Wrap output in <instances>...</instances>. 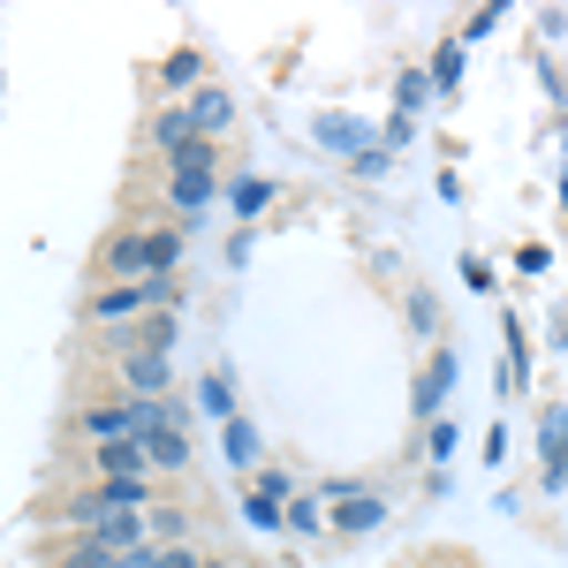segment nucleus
Wrapping results in <instances>:
<instances>
[{"instance_id": "f257e3e1", "label": "nucleus", "mask_w": 568, "mask_h": 568, "mask_svg": "<svg viewBox=\"0 0 568 568\" xmlns=\"http://www.w3.org/2000/svg\"><path fill=\"white\" fill-rule=\"evenodd\" d=\"M99 273L106 281H152V227H114L99 243Z\"/></svg>"}, {"instance_id": "f03ea898", "label": "nucleus", "mask_w": 568, "mask_h": 568, "mask_svg": "<svg viewBox=\"0 0 568 568\" xmlns=\"http://www.w3.org/2000/svg\"><path fill=\"white\" fill-rule=\"evenodd\" d=\"M144 311H152L144 281H106V288H99V296L84 304V318H91V326H114V334H122V326H136Z\"/></svg>"}, {"instance_id": "7ed1b4c3", "label": "nucleus", "mask_w": 568, "mask_h": 568, "mask_svg": "<svg viewBox=\"0 0 568 568\" xmlns=\"http://www.w3.org/2000/svg\"><path fill=\"white\" fill-rule=\"evenodd\" d=\"M288 500H296V478H288L281 463H265L258 478H251V500H243V508H251V524H258V530H281V524H288Z\"/></svg>"}, {"instance_id": "20e7f679", "label": "nucleus", "mask_w": 568, "mask_h": 568, "mask_svg": "<svg viewBox=\"0 0 568 568\" xmlns=\"http://www.w3.org/2000/svg\"><path fill=\"white\" fill-rule=\"evenodd\" d=\"M77 433H84L91 447L136 439V409H130V394H122V402H84V409H77Z\"/></svg>"}, {"instance_id": "39448f33", "label": "nucleus", "mask_w": 568, "mask_h": 568, "mask_svg": "<svg viewBox=\"0 0 568 568\" xmlns=\"http://www.w3.org/2000/svg\"><path fill=\"white\" fill-rule=\"evenodd\" d=\"M114 379H122V394H130V402H152V394H168L175 364H168L160 349H122V372H114Z\"/></svg>"}, {"instance_id": "423d86ee", "label": "nucleus", "mask_w": 568, "mask_h": 568, "mask_svg": "<svg viewBox=\"0 0 568 568\" xmlns=\"http://www.w3.org/2000/svg\"><path fill=\"white\" fill-rule=\"evenodd\" d=\"M447 394H455V349H433V356H425V372H417V387H409V409L433 425Z\"/></svg>"}, {"instance_id": "0eeeda50", "label": "nucleus", "mask_w": 568, "mask_h": 568, "mask_svg": "<svg viewBox=\"0 0 568 568\" xmlns=\"http://www.w3.org/2000/svg\"><path fill=\"white\" fill-rule=\"evenodd\" d=\"M91 478H152V447H144V439L91 447Z\"/></svg>"}, {"instance_id": "6e6552de", "label": "nucleus", "mask_w": 568, "mask_h": 568, "mask_svg": "<svg viewBox=\"0 0 568 568\" xmlns=\"http://www.w3.org/2000/svg\"><path fill=\"white\" fill-rule=\"evenodd\" d=\"M213 190H220V175H205V168H175V175H168V205H175V213H205Z\"/></svg>"}, {"instance_id": "1a4fd4ad", "label": "nucleus", "mask_w": 568, "mask_h": 568, "mask_svg": "<svg viewBox=\"0 0 568 568\" xmlns=\"http://www.w3.org/2000/svg\"><path fill=\"white\" fill-rule=\"evenodd\" d=\"M190 122H197V136H213V144H220V130L235 122V99H227V91H220V84L190 91Z\"/></svg>"}, {"instance_id": "9d476101", "label": "nucleus", "mask_w": 568, "mask_h": 568, "mask_svg": "<svg viewBox=\"0 0 568 568\" xmlns=\"http://www.w3.org/2000/svg\"><path fill=\"white\" fill-rule=\"evenodd\" d=\"M190 136H197L190 106H160V114H152V152H160V160H175V152L190 144Z\"/></svg>"}, {"instance_id": "9b49d317", "label": "nucleus", "mask_w": 568, "mask_h": 568, "mask_svg": "<svg viewBox=\"0 0 568 568\" xmlns=\"http://www.w3.org/2000/svg\"><path fill=\"white\" fill-rule=\"evenodd\" d=\"M160 84L168 91H205V53H197V45H175V53L160 61Z\"/></svg>"}, {"instance_id": "f8f14e48", "label": "nucleus", "mask_w": 568, "mask_h": 568, "mask_svg": "<svg viewBox=\"0 0 568 568\" xmlns=\"http://www.w3.org/2000/svg\"><path fill=\"white\" fill-rule=\"evenodd\" d=\"M53 568H114V546H99L91 530H77V538L53 546Z\"/></svg>"}, {"instance_id": "ddd939ff", "label": "nucleus", "mask_w": 568, "mask_h": 568, "mask_svg": "<svg viewBox=\"0 0 568 568\" xmlns=\"http://www.w3.org/2000/svg\"><path fill=\"white\" fill-rule=\"evenodd\" d=\"M220 447H227L235 470H258V425H251V417H227V425H220Z\"/></svg>"}, {"instance_id": "4468645a", "label": "nucleus", "mask_w": 568, "mask_h": 568, "mask_svg": "<svg viewBox=\"0 0 568 568\" xmlns=\"http://www.w3.org/2000/svg\"><path fill=\"white\" fill-rule=\"evenodd\" d=\"M144 447H152V470H190V433H152L144 439Z\"/></svg>"}, {"instance_id": "2eb2a0df", "label": "nucleus", "mask_w": 568, "mask_h": 568, "mask_svg": "<svg viewBox=\"0 0 568 568\" xmlns=\"http://www.w3.org/2000/svg\"><path fill=\"white\" fill-rule=\"evenodd\" d=\"M402 304H409V311H402V318H409V334H425V342H433V334H439V296H433V288H409Z\"/></svg>"}, {"instance_id": "dca6fc26", "label": "nucleus", "mask_w": 568, "mask_h": 568, "mask_svg": "<svg viewBox=\"0 0 568 568\" xmlns=\"http://www.w3.org/2000/svg\"><path fill=\"white\" fill-rule=\"evenodd\" d=\"M227 205H235V213H243V220H258L265 205H273V182H265V175H243V182H235V190H227Z\"/></svg>"}, {"instance_id": "f3484780", "label": "nucleus", "mask_w": 568, "mask_h": 568, "mask_svg": "<svg viewBox=\"0 0 568 568\" xmlns=\"http://www.w3.org/2000/svg\"><path fill=\"white\" fill-rule=\"evenodd\" d=\"M318 144H334V152H349V160H356V152H364V130H356L349 114H334V122H318Z\"/></svg>"}, {"instance_id": "a211bd4d", "label": "nucleus", "mask_w": 568, "mask_h": 568, "mask_svg": "<svg viewBox=\"0 0 568 568\" xmlns=\"http://www.w3.org/2000/svg\"><path fill=\"white\" fill-rule=\"evenodd\" d=\"M433 84L447 91V99H455V84H463V45H455V39H447V45L433 53Z\"/></svg>"}, {"instance_id": "6ab92c4d", "label": "nucleus", "mask_w": 568, "mask_h": 568, "mask_svg": "<svg viewBox=\"0 0 568 568\" xmlns=\"http://www.w3.org/2000/svg\"><path fill=\"white\" fill-rule=\"evenodd\" d=\"M197 409L227 425V417H235V394H227V379H205V387H197Z\"/></svg>"}, {"instance_id": "aec40b11", "label": "nucleus", "mask_w": 568, "mask_h": 568, "mask_svg": "<svg viewBox=\"0 0 568 568\" xmlns=\"http://www.w3.org/2000/svg\"><path fill=\"white\" fill-rule=\"evenodd\" d=\"M425 455H433V463L455 455V417H433V425H425Z\"/></svg>"}, {"instance_id": "412c9836", "label": "nucleus", "mask_w": 568, "mask_h": 568, "mask_svg": "<svg viewBox=\"0 0 568 568\" xmlns=\"http://www.w3.org/2000/svg\"><path fill=\"white\" fill-rule=\"evenodd\" d=\"M288 530H318V500H311V493H296V500H288Z\"/></svg>"}, {"instance_id": "4be33fe9", "label": "nucleus", "mask_w": 568, "mask_h": 568, "mask_svg": "<svg viewBox=\"0 0 568 568\" xmlns=\"http://www.w3.org/2000/svg\"><path fill=\"white\" fill-rule=\"evenodd\" d=\"M387 160H394L387 144H364V152H356V175H387Z\"/></svg>"}, {"instance_id": "5701e85b", "label": "nucleus", "mask_w": 568, "mask_h": 568, "mask_svg": "<svg viewBox=\"0 0 568 568\" xmlns=\"http://www.w3.org/2000/svg\"><path fill=\"white\" fill-rule=\"evenodd\" d=\"M160 568H205L197 546H160Z\"/></svg>"}, {"instance_id": "b1692460", "label": "nucleus", "mask_w": 568, "mask_h": 568, "mask_svg": "<svg viewBox=\"0 0 568 568\" xmlns=\"http://www.w3.org/2000/svg\"><path fill=\"white\" fill-rule=\"evenodd\" d=\"M425 91H433V84H425V77L409 69V77H402V114H417V106H425Z\"/></svg>"}, {"instance_id": "393cba45", "label": "nucleus", "mask_w": 568, "mask_h": 568, "mask_svg": "<svg viewBox=\"0 0 568 568\" xmlns=\"http://www.w3.org/2000/svg\"><path fill=\"white\" fill-rule=\"evenodd\" d=\"M546 258H554L546 243H524V251H516V265H524V273H546Z\"/></svg>"}, {"instance_id": "a878e982", "label": "nucleus", "mask_w": 568, "mask_h": 568, "mask_svg": "<svg viewBox=\"0 0 568 568\" xmlns=\"http://www.w3.org/2000/svg\"><path fill=\"white\" fill-rule=\"evenodd\" d=\"M425 568H478V561H463V554H433Z\"/></svg>"}, {"instance_id": "bb28decb", "label": "nucleus", "mask_w": 568, "mask_h": 568, "mask_svg": "<svg viewBox=\"0 0 568 568\" xmlns=\"http://www.w3.org/2000/svg\"><path fill=\"white\" fill-rule=\"evenodd\" d=\"M205 568H227V561H205Z\"/></svg>"}]
</instances>
